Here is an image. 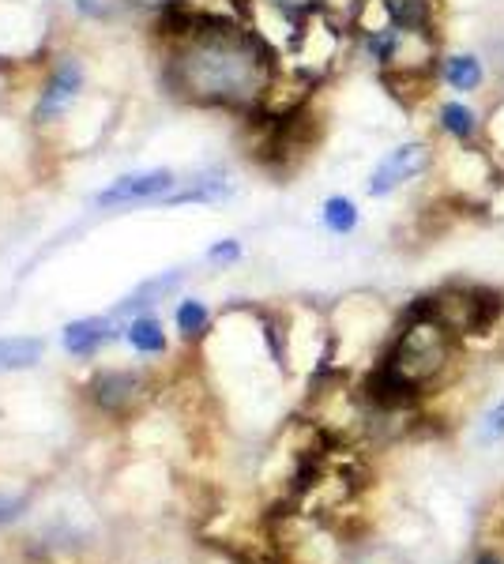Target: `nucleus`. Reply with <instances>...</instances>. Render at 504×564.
<instances>
[{
  "mask_svg": "<svg viewBox=\"0 0 504 564\" xmlns=\"http://www.w3.org/2000/svg\"><path fill=\"white\" fill-rule=\"evenodd\" d=\"M275 83V49L249 27H196L170 57V87L200 106L256 110Z\"/></svg>",
  "mask_w": 504,
  "mask_h": 564,
  "instance_id": "1",
  "label": "nucleus"
},
{
  "mask_svg": "<svg viewBox=\"0 0 504 564\" xmlns=\"http://www.w3.org/2000/svg\"><path fill=\"white\" fill-rule=\"evenodd\" d=\"M456 346H459V339L452 331H444L437 320L422 316L418 309H407V313H403V324L395 331L392 346L384 350L380 361L422 392L426 384H433V380L452 365Z\"/></svg>",
  "mask_w": 504,
  "mask_h": 564,
  "instance_id": "2",
  "label": "nucleus"
},
{
  "mask_svg": "<svg viewBox=\"0 0 504 564\" xmlns=\"http://www.w3.org/2000/svg\"><path fill=\"white\" fill-rule=\"evenodd\" d=\"M410 309L437 320L444 331H452L456 339H471V335H489L504 316V294L493 286H467V282H452L441 286L426 298H418Z\"/></svg>",
  "mask_w": 504,
  "mask_h": 564,
  "instance_id": "3",
  "label": "nucleus"
},
{
  "mask_svg": "<svg viewBox=\"0 0 504 564\" xmlns=\"http://www.w3.org/2000/svg\"><path fill=\"white\" fill-rule=\"evenodd\" d=\"M433 166H437V151H433L426 140L399 143V147H392V151L373 166L365 192L377 196V200L380 196H392L395 188H403V185H410V181H418V177H426Z\"/></svg>",
  "mask_w": 504,
  "mask_h": 564,
  "instance_id": "4",
  "label": "nucleus"
},
{
  "mask_svg": "<svg viewBox=\"0 0 504 564\" xmlns=\"http://www.w3.org/2000/svg\"><path fill=\"white\" fill-rule=\"evenodd\" d=\"M174 188H177V177L170 170L128 173V177H117L110 188H102L95 196V204L121 207V204H147V200H170Z\"/></svg>",
  "mask_w": 504,
  "mask_h": 564,
  "instance_id": "5",
  "label": "nucleus"
},
{
  "mask_svg": "<svg viewBox=\"0 0 504 564\" xmlns=\"http://www.w3.org/2000/svg\"><path fill=\"white\" fill-rule=\"evenodd\" d=\"M140 395H143V376L128 373V369H110V373H102L91 384V399L106 414H125Z\"/></svg>",
  "mask_w": 504,
  "mask_h": 564,
  "instance_id": "6",
  "label": "nucleus"
},
{
  "mask_svg": "<svg viewBox=\"0 0 504 564\" xmlns=\"http://www.w3.org/2000/svg\"><path fill=\"white\" fill-rule=\"evenodd\" d=\"M437 128L452 143H482V136H486L482 113L474 110L471 102H463V98H444L437 106Z\"/></svg>",
  "mask_w": 504,
  "mask_h": 564,
  "instance_id": "7",
  "label": "nucleus"
},
{
  "mask_svg": "<svg viewBox=\"0 0 504 564\" xmlns=\"http://www.w3.org/2000/svg\"><path fill=\"white\" fill-rule=\"evenodd\" d=\"M437 76H441V83L456 94V98H463V94H474L486 87V61H482L478 53H467V49L444 53Z\"/></svg>",
  "mask_w": 504,
  "mask_h": 564,
  "instance_id": "8",
  "label": "nucleus"
},
{
  "mask_svg": "<svg viewBox=\"0 0 504 564\" xmlns=\"http://www.w3.org/2000/svg\"><path fill=\"white\" fill-rule=\"evenodd\" d=\"M79 83H83V68H79V61H64L61 68L49 76L46 91H42V102H38V121H53V117H61V113L72 106Z\"/></svg>",
  "mask_w": 504,
  "mask_h": 564,
  "instance_id": "9",
  "label": "nucleus"
},
{
  "mask_svg": "<svg viewBox=\"0 0 504 564\" xmlns=\"http://www.w3.org/2000/svg\"><path fill=\"white\" fill-rule=\"evenodd\" d=\"M380 16L403 31H437V0H377Z\"/></svg>",
  "mask_w": 504,
  "mask_h": 564,
  "instance_id": "10",
  "label": "nucleus"
},
{
  "mask_svg": "<svg viewBox=\"0 0 504 564\" xmlns=\"http://www.w3.org/2000/svg\"><path fill=\"white\" fill-rule=\"evenodd\" d=\"M110 339H113V328L110 320H102V316H87V320H76V324L64 328V350L72 358H95Z\"/></svg>",
  "mask_w": 504,
  "mask_h": 564,
  "instance_id": "11",
  "label": "nucleus"
},
{
  "mask_svg": "<svg viewBox=\"0 0 504 564\" xmlns=\"http://www.w3.org/2000/svg\"><path fill=\"white\" fill-rule=\"evenodd\" d=\"M46 354V343L34 335H16V339H0V373H19L31 369Z\"/></svg>",
  "mask_w": 504,
  "mask_h": 564,
  "instance_id": "12",
  "label": "nucleus"
},
{
  "mask_svg": "<svg viewBox=\"0 0 504 564\" xmlns=\"http://www.w3.org/2000/svg\"><path fill=\"white\" fill-rule=\"evenodd\" d=\"M230 192H234V188H230V181H226L222 173H204V177H196L189 188L174 192L166 204H219Z\"/></svg>",
  "mask_w": 504,
  "mask_h": 564,
  "instance_id": "13",
  "label": "nucleus"
},
{
  "mask_svg": "<svg viewBox=\"0 0 504 564\" xmlns=\"http://www.w3.org/2000/svg\"><path fill=\"white\" fill-rule=\"evenodd\" d=\"M320 222H324V230L335 237H347L358 230V222H362V211L358 204L350 200V196H328L324 207H320Z\"/></svg>",
  "mask_w": 504,
  "mask_h": 564,
  "instance_id": "14",
  "label": "nucleus"
},
{
  "mask_svg": "<svg viewBox=\"0 0 504 564\" xmlns=\"http://www.w3.org/2000/svg\"><path fill=\"white\" fill-rule=\"evenodd\" d=\"M177 282H181V271H170V275H158V279L143 282L136 294H128V298L117 305V316H132V313H143V309H151V305L166 298L170 290H177Z\"/></svg>",
  "mask_w": 504,
  "mask_h": 564,
  "instance_id": "15",
  "label": "nucleus"
},
{
  "mask_svg": "<svg viewBox=\"0 0 504 564\" xmlns=\"http://www.w3.org/2000/svg\"><path fill=\"white\" fill-rule=\"evenodd\" d=\"M128 343H132V350H140V354H162L166 350V331H162V324H158L155 316H136L128 324Z\"/></svg>",
  "mask_w": 504,
  "mask_h": 564,
  "instance_id": "16",
  "label": "nucleus"
},
{
  "mask_svg": "<svg viewBox=\"0 0 504 564\" xmlns=\"http://www.w3.org/2000/svg\"><path fill=\"white\" fill-rule=\"evenodd\" d=\"M207 324H211V313H207L204 301H181V309H177V328H181V335L185 339H200L207 331Z\"/></svg>",
  "mask_w": 504,
  "mask_h": 564,
  "instance_id": "17",
  "label": "nucleus"
},
{
  "mask_svg": "<svg viewBox=\"0 0 504 564\" xmlns=\"http://www.w3.org/2000/svg\"><path fill=\"white\" fill-rule=\"evenodd\" d=\"M474 440L482 444V448H489V444H497V440H504V395L493 403V407L478 418V429H474Z\"/></svg>",
  "mask_w": 504,
  "mask_h": 564,
  "instance_id": "18",
  "label": "nucleus"
},
{
  "mask_svg": "<svg viewBox=\"0 0 504 564\" xmlns=\"http://www.w3.org/2000/svg\"><path fill=\"white\" fill-rule=\"evenodd\" d=\"M486 140H489V147L497 151V155H504V98L489 110V117H486Z\"/></svg>",
  "mask_w": 504,
  "mask_h": 564,
  "instance_id": "19",
  "label": "nucleus"
},
{
  "mask_svg": "<svg viewBox=\"0 0 504 564\" xmlns=\"http://www.w3.org/2000/svg\"><path fill=\"white\" fill-rule=\"evenodd\" d=\"M27 508V493H19V497H12V493H0V527L4 523H12V519L19 516Z\"/></svg>",
  "mask_w": 504,
  "mask_h": 564,
  "instance_id": "20",
  "label": "nucleus"
},
{
  "mask_svg": "<svg viewBox=\"0 0 504 564\" xmlns=\"http://www.w3.org/2000/svg\"><path fill=\"white\" fill-rule=\"evenodd\" d=\"M486 57H489V64H493V76H497V79L504 83V31L489 38Z\"/></svg>",
  "mask_w": 504,
  "mask_h": 564,
  "instance_id": "21",
  "label": "nucleus"
},
{
  "mask_svg": "<svg viewBox=\"0 0 504 564\" xmlns=\"http://www.w3.org/2000/svg\"><path fill=\"white\" fill-rule=\"evenodd\" d=\"M207 260L211 264H234V260H241V245L237 241H219L215 249L207 252Z\"/></svg>",
  "mask_w": 504,
  "mask_h": 564,
  "instance_id": "22",
  "label": "nucleus"
},
{
  "mask_svg": "<svg viewBox=\"0 0 504 564\" xmlns=\"http://www.w3.org/2000/svg\"><path fill=\"white\" fill-rule=\"evenodd\" d=\"M76 4L91 16H113V4H106V0H76Z\"/></svg>",
  "mask_w": 504,
  "mask_h": 564,
  "instance_id": "23",
  "label": "nucleus"
},
{
  "mask_svg": "<svg viewBox=\"0 0 504 564\" xmlns=\"http://www.w3.org/2000/svg\"><path fill=\"white\" fill-rule=\"evenodd\" d=\"M486 207L493 211V215H504V177L497 181V188H493V196L486 200Z\"/></svg>",
  "mask_w": 504,
  "mask_h": 564,
  "instance_id": "24",
  "label": "nucleus"
},
{
  "mask_svg": "<svg viewBox=\"0 0 504 564\" xmlns=\"http://www.w3.org/2000/svg\"><path fill=\"white\" fill-rule=\"evenodd\" d=\"M474 564H504L501 553H493V549H482L478 557H474Z\"/></svg>",
  "mask_w": 504,
  "mask_h": 564,
  "instance_id": "25",
  "label": "nucleus"
}]
</instances>
